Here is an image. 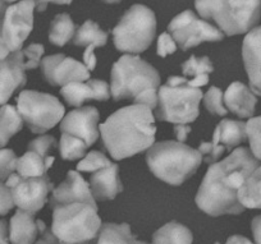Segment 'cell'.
Here are the masks:
<instances>
[{
    "instance_id": "obj_28",
    "label": "cell",
    "mask_w": 261,
    "mask_h": 244,
    "mask_svg": "<svg viewBox=\"0 0 261 244\" xmlns=\"http://www.w3.org/2000/svg\"><path fill=\"white\" fill-rule=\"evenodd\" d=\"M108 32L102 31L94 21H86L76 31L73 37V44L76 46L85 47H101L107 45Z\"/></svg>"
},
{
    "instance_id": "obj_20",
    "label": "cell",
    "mask_w": 261,
    "mask_h": 244,
    "mask_svg": "<svg viewBox=\"0 0 261 244\" xmlns=\"http://www.w3.org/2000/svg\"><path fill=\"white\" fill-rule=\"evenodd\" d=\"M46 225L42 220H35V213L18 208L9 224V240L12 244H34Z\"/></svg>"
},
{
    "instance_id": "obj_46",
    "label": "cell",
    "mask_w": 261,
    "mask_h": 244,
    "mask_svg": "<svg viewBox=\"0 0 261 244\" xmlns=\"http://www.w3.org/2000/svg\"><path fill=\"white\" fill-rule=\"evenodd\" d=\"M215 244H220V243H215ZM225 244H252L247 238L242 235H232L228 238L227 243Z\"/></svg>"
},
{
    "instance_id": "obj_12",
    "label": "cell",
    "mask_w": 261,
    "mask_h": 244,
    "mask_svg": "<svg viewBox=\"0 0 261 244\" xmlns=\"http://www.w3.org/2000/svg\"><path fill=\"white\" fill-rule=\"evenodd\" d=\"M6 184L11 188L14 205L34 213L44 207L47 196L54 189V184L47 175L24 178L19 174H12Z\"/></svg>"
},
{
    "instance_id": "obj_5",
    "label": "cell",
    "mask_w": 261,
    "mask_h": 244,
    "mask_svg": "<svg viewBox=\"0 0 261 244\" xmlns=\"http://www.w3.org/2000/svg\"><path fill=\"white\" fill-rule=\"evenodd\" d=\"M101 225L94 203L73 201L53 207L51 231L59 241L89 244L96 239Z\"/></svg>"
},
{
    "instance_id": "obj_9",
    "label": "cell",
    "mask_w": 261,
    "mask_h": 244,
    "mask_svg": "<svg viewBox=\"0 0 261 244\" xmlns=\"http://www.w3.org/2000/svg\"><path fill=\"white\" fill-rule=\"evenodd\" d=\"M17 110L32 133L41 134L60 122L65 109L55 96L37 91H22Z\"/></svg>"
},
{
    "instance_id": "obj_29",
    "label": "cell",
    "mask_w": 261,
    "mask_h": 244,
    "mask_svg": "<svg viewBox=\"0 0 261 244\" xmlns=\"http://www.w3.org/2000/svg\"><path fill=\"white\" fill-rule=\"evenodd\" d=\"M74 32H76V26L69 14H58L50 23L49 40L57 46H64L67 42L71 41Z\"/></svg>"
},
{
    "instance_id": "obj_8",
    "label": "cell",
    "mask_w": 261,
    "mask_h": 244,
    "mask_svg": "<svg viewBox=\"0 0 261 244\" xmlns=\"http://www.w3.org/2000/svg\"><path fill=\"white\" fill-rule=\"evenodd\" d=\"M155 34L156 18L154 12L141 4H135L123 14L113 30V40L119 51L139 54L151 45Z\"/></svg>"
},
{
    "instance_id": "obj_47",
    "label": "cell",
    "mask_w": 261,
    "mask_h": 244,
    "mask_svg": "<svg viewBox=\"0 0 261 244\" xmlns=\"http://www.w3.org/2000/svg\"><path fill=\"white\" fill-rule=\"evenodd\" d=\"M6 11H7V3L4 2V0H0V19H2V17L4 16Z\"/></svg>"
},
{
    "instance_id": "obj_17",
    "label": "cell",
    "mask_w": 261,
    "mask_h": 244,
    "mask_svg": "<svg viewBox=\"0 0 261 244\" xmlns=\"http://www.w3.org/2000/svg\"><path fill=\"white\" fill-rule=\"evenodd\" d=\"M60 94L64 100L72 106H81L87 100H97V101H107L110 97L109 85L101 79H87L80 82H71L65 85L60 90Z\"/></svg>"
},
{
    "instance_id": "obj_1",
    "label": "cell",
    "mask_w": 261,
    "mask_h": 244,
    "mask_svg": "<svg viewBox=\"0 0 261 244\" xmlns=\"http://www.w3.org/2000/svg\"><path fill=\"white\" fill-rule=\"evenodd\" d=\"M258 167V160L246 147L233 151L207 169L196 195V205L210 216L238 215L245 207L238 200V189Z\"/></svg>"
},
{
    "instance_id": "obj_2",
    "label": "cell",
    "mask_w": 261,
    "mask_h": 244,
    "mask_svg": "<svg viewBox=\"0 0 261 244\" xmlns=\"http://www.w3.org/2000/svg\"><path fill=\"white\" fill-rule=\"evenodd\" d=\"M151 110L146 105H129L100 124L102 142L114 160L130 157L154 145L156 125Z\"/></svg>"
},
{
    "instance_id": "obj_14",
    "label": "cell",
    "mask_w": 261,
    "mask_h": 244,
    "mask_svg": "<svg viewBox=\"0 0 261 244\" xmlns=\"http://www.w3.org/2000/svg\"><path fill=\"white\" fill-rule=\"evenodd\" d=\"M42 75L51 86H65L71 82L90 79V70L82 63L64 54H55L41 60Z\"/></svg>"
},
{
    "instance_id": "obj_31",
    "label": "cell",
    "mask_w": 261,
    "mask_h": 244,
    "mask_svg": "<svg viewBox=\"0 0 261 244\" xmlns=\"http://www.w3.org/2000/svg\"><path fill=\"white\" fill-rule=\"evenodd\" d=\"M182 72L183 74L188 75L193 79V78L209 75L210 73L214 72V67L207 57L196 58L192 55L187 62L182 64Z\"/></svg>"
},
{
    "instance_id": "obj_38",
    "label": "cell",
    "mask_w": 261,
    "mask_h": 244,
    "mask_svg": "<svg viewBox=\"0 0 261 244\" xmlns=\"http://www.w3.org/2000/svg\"><path fill=\"white\" fill-rule=\"evenodd\" d=\"M175 50H177V45H175L172 35L168 34V32L160 35L159 39H158V55L165 58L167 55L173 54Z\"/></svg>"
},
{
    "instance_id": "obj_11",
    "label": "cell",
    "mask_w": 261,
    "mask_h": 244,
    "mask_svg": "<svg viewBox=\"0 0 261 244\" xmlns=\"http://www.w3.org/2000/svg\"><path fill=\"white\" fill-rule=\"evenodd\" d=\"M168 31L182 50H188L205 41H220L224 34L213 24L199 19L192 11H185L172 19Z\"/></svg>"
},
{
    "instance_id": "obj_30",
    "label": "cell",
    "mask_w": 261,
    "mask_h": 244,
    "mask_svg": "<svg viewBox=\"0 0 261 244\" xmlns=\"http://www.w3.org/2000/svg\"><path fill=\"white\" fill-rule=\"evenodd\" d=\"M89 146L82 141L81 138L74 137L72 134H67V133H62L59 142V150L60 156L64 160H79V158L84 157L87 152Z\"/></svg>"
},
{
    "instance_id": "obj_26",
    "label": "cell",
    "mask_w": 261,
    "mask_h": 244,
    "mask_svg": "<svg viewBox=\"0 0 261 244\" xmlns=\"http://www.w3.org/2000/svg\"><path fill=\"white\" fill-rule=\"evenodd\" d=\"M238 200L245 208H260L261 210V167L258 165L250 175L242 187L238 189Z\"/></svg>"
},
{
    "instance_id": "obj_39",
    "label": "cell",
    "mask_w": 261,
    "mask_h": 244,
    "mask_svg": "<svg viewBox=\"0 0 261 244\" xmlns=\"http://www.w3.org/2000/svg\"><path fill=\"white\" fill-rule=\"evenodd\" d=\"M14 201L11 188L3 182H0V216L7 215L13 208Z\"/></svg>"
},
{
    "instance_id": "obj_16",
    "label": "cell",
    "mask_w": 261,
    "mask_h": 244,
    "mask_svg": "<svg viewBox=\"0 0 261 244\" xmlns=\"http://www.w3.org/2000/svg\"><path fill=\"white\" fill-rule=\"evenodd\" d=\"M24 70L27 69L22 50L0 59V105H6L12 95L26 85Z\"/></svg>"
},
{
    "instance_id": "obj_35",
    "label": "cell",
    "mask_w": 261,
    "mask_h": 244,
    "mask_svg": "<svg viewBox=\"0 0 261 244\" xmlns=\"http://www.w3.org/2000/svg\"><path fill=\"white\" fill-rule=\"evenodd\" d=\"M17 160L13 150H0V179L7 180L17 170Z\"/></svg>"
},
{
    "instance_id": "obj_7",
    "label": "cell",
    "mask_w": 261,
    "mask_h": 244,
    "mask_svg": "<svg viewBox=\"0 0 261 244\" xmlns=\"http://www.w3.org/2000/svg\"><path fill=\"white\" fill-rule=\"evenodd\" d=\"M201 90L192 87L186 78L169 77L158 90L156 118L174 125H188L200 114Z\"/></svg>"
},
{
    "instance_id": "obj_27",
    "label": "cell",
    "mask_w": 261,
    "mask_h": 244,
    "mask_svg": "<svg viewBox=\"0 0 261 244\" xmlns=\"http://www.w3.org/2000/svg\"><path fill=\"white\" fill-rule=\"evenodd\" d=\"M22 127L23 119L13 105L6 104L0 107V147H4Z\"/></svg>"
},
{
    "instance_id": "obj_41",
    "label": "cell",
    "mask_w": 261,
    "mask_h": 244,
    "mask_svg": "<svg viewBox=\"0 0 261 244\" xmlns=\"http://www.w3.org/2000/svg\"><path fill=\"white\" fill-rule=\"evenodd\" d=\"M94 50L95 47L89 46L86 47V51L84 52V62L89 70H94L96 68V57H95Z\"/></svg>"
},
{
    "instance_id": "obj_44",
    "label": "cell",
    "mask_w": 261,
    "mask_h": 244,
    "mask_svg": "<svg viewBox=\"0 0 261 244\" xmlns=\"http://www.w3.org/2000/svg\"><path fill=\"white\" fill-rule=\"evenodd\" d=\"M191 132L190 125H174V133L178 142H185L188 137V133Z\"/></svg>"
},
{
    "instance_id": "obj_22",
    "label": "cell",
    "mask_w": 261,
    "mask_h": 244,
    "mask_svg": "<svg viewBox=\"0 0 261 244\" xmlns=\"http://www.w3.org/2000/svg\"><path fill=\"white\" fill-rule=\"evenodd\" d=\"M224 102L228 109L241 118H250L255 113L256 99L252 90L241 82H233L224 94Z\"/></svg>"
},
{
    "instance_id": "obj_33",
    "label": "cell",
    "mask_w": 261,
    "mask_h": 244,
    "mask_svg": "<svg viewBox=\"0 0 261 244\" xmlns=\"http://www.w3.org/2000/svg\"><path fill=\"white\" fill-rule=\"evenodd\" d=\"M246 133L250 140L251 153L261 160V117L252 118L246 123Z\"/></svg>"
},
{
    "instance_id": "obj_45",
    "label": "cell",
    "mask_w": 261,
    "mask_h": 244,
    "mask_svg": "<svg viewBox=\"0 0 261 244\" xmlns=\"http://www.w3.org/2000/svg\"><path fill=\"white\" fill-rule=\"evenodd\" d=\"M9 229L8 223L6 220H0V244H11L9 243Z\"/></svg>"
},
{
    "instance_id": "obj_21",
    "label": "cell",
    "mask_w": 261,
    "mask_h": 244,
    "mask_svg": "<svg viewBox=\"0 0 261 244\" xmlns=\"http://www.w3.org/2000/svg\"><path fill=\"white\" fill-rule=\"evenodd\" d=\"M90 188L95 200H114L123 191L119 179V167L110 164L109 167L97 170L90 178Z\"/></svg>"
},
{
    "instance_id": "obj_34",
    "label": "cell",
    "mask_w": 261,
    "mask_h": 244,
    "mask_svg": "<svg viewBox=\"0 0 261 244\" xmlns=\"http://www.w3.org/2000/svg\"><path fill=\"white\" fill-rule=\"evenodd\" d=\"M204 104L212 114L220 117L227 114V109L223 106V92L218 87H210L204 96Z\"/></svg>"
},
{
    "instance_id": "obj_48",
    "label": "cell",
    "mask_w": 261,
    "mask_h": 244,
    "mask_svg": "<svg viewBox=\"0 0 261 244\" xmlns=\"http://www.w3.org/2000/svg\"><path fill=\"white\" fill-rule=\"evenodd\" d=\"M102 2H104V3H108V4H117V3H119L120 0H102Z\"/></svg>"
},
{
    "instance_id": "obj_4",
    "label": "cell",
    "mask_w": 261,
    "mask_h": 244,
    "mask_svg": "<svg viewBox=\"0 0 261 244\" xmlns=\"http://www.w3.org/2000/svg\"><path fill=\"white\" fill-rule=\"evenodd\" d=\"M146 162L152 174L170 185H180L190 179L202 162L199 150L183 142L164 141L147 150Z\"/></svg>"
},
{
    "instance_id": "obj_49",
    "label": "cell",
    "mask_w": 261,
    "mask_h": 244,
    "mask_svg": "<svg viewBox=\"0 0 261 244\" xmlns=\"http://www.w3.org/2000/svg\"><path fill=\"white\" fill-rule=\"evenodd\" d=\"M58 244H71V243H64V241H59Z\"/></svg>"
},
{
    "instance_id": "obj_18",
    "label": "cell",
    "mask_w": 261,
    "mask_h": 244,
    "mask_svg": "<svg viewBox=\"0 0 261 244\" xmlns=\"http://www.w3.org/2000/svg\"><path fill=\"white\" fill-rule=\"evenodd\" d=\"M73 201H84V202L96 205L91 188L89 187L84 178L77 172H68L67 178L59 187L54 188L50 197V207L63 205V203L73 202Z\"/></svg>"
},
{
    "instance_id": "obj_37",
    "label": "cell",
    "mask_w": 261,
    "mask_h": 244,
    "mask_svg": "<svg viewBox=\"0 0 261 244\" xmlns=\"http://www.w3.org/2000/svg\"><path fill=\"white\" fill-rule=\"evenodd\" d=\"M57 146V141L53 135H40V137L35 138L34 141L29 143L27 150H32L39 152L44 157H49V152L51 148Z\"/></svg>"
},
{
    "instance_id": "obj_3",
    "label": "cell",
    "mask_w": 261,
    "mask_h": 244,
    "mask_svg": "<svg viewBox=\"0 0 261 244\" xmlns=\"http://www.w3.org/2000/svg\"><path fill=\"white\" fill-rule=\"evenodd\" d=\"M160 75L154 67L134 55H123L112 68L110 94L114 100L132 99L135 104L158 106Z\"/></svg>"
},
{
    "instance_id": "obj_19",
    "label": "cell",
    "mask_w": 261,
    "mask_h": 244,
    "mask_svg": "<svg viewBox=\"0 0 261 244\" xmlns=\"http://www.w3.org/2000/svg\"><path fill=\"white\" fill-rule=\"evenodd\" d=\"M242 58L250 79V87L261 96V27L246 35L242 45Z\"/></svg>"
},
{
    "instance_id": "obj_40",
    "label": "cell",
    "mask_w": 261,
    "mask_h": 244,
    "mask_svg": "<svg viewBox=\"0 0 261 244\" xmlns=\"http://www.w3.org/2000/svg\"><path fill=\"white\" fill-rule=\"evenodd\" d=\"M4 2H6V3H13V2H18V0H4ZM34 2L39 12H44L49 3H54V4H71L72 3V0H34Z\"/></svg>"
},
{
    "instance_id": "obj_6",
    "label": "cell",
    "mask_w": 261,
    "mask_h": 244,
    "mask_svg": "<svg viewBox=\"0 0 261 244\" xmlns=\"http://www.w3.org/2000/svg\"><path fill=\"white\" fill-rule=\"evenodd\" d=\"M195 7L227 36L251 31L261 17V0H195Z\"/></svg>"
},
{
    "instance_id": "obj_32",
    "label": "cell",
    "mask_w": 261,
    "mask_h": 244,
    "mask_svg": "<svg viewBox=\"0 0 261 244\" xmlns=\"http://www.w3.org/2000/svg\"><path fill=\"white\" fill-rule=\"evenodd\" d=\"M112 164L109 158L99 151H91L85 156L84 160L80 161V164L77 165V170L80 172H89L95 173L97 170L107 168Z\"/></svg>"
},
{
    "instance_id": "obj_24",
    "label": "cell",
    "mask_w": 261,
    "mask_h": 244,
    "mask_svg": "<svg viewBox=\"0 0 261 244\" xmlns=\"http://www.w3.org/2000/svg\"><path fill=\"white\" fill-rule=\"evenodd\" d=\"M94 244H149L137 240L128 224L105 223L100 228Z\"/></svg>"
},
{
    "instance_id": "obj_15",
    "label": "cell",
    "mask_w": 261,
    "mask_h": 244,
    "mask_svg": "<svg viewBox=\"0 0 261 244\" xmlns=\"http://www.w3.org/2000/svg\"><path fill=\"white\" fill-rule=\"evenodd\" d=\"M99 112L94 106H85L73 110L60 123L62 133L81 138L87 146L94 145L99 138Z\"/></svg>"
},
{
    "instance_id": "obj_42",
    "label": "cell",
    "mask_w": 261,
    "mask_h": 244,
    "mask_svg": "<svg viewBox=\"0 0 261 244\" xmlns=\"http://www.w3.org/2000/svg\"><path fill=\"white\" fill-rule=\"evenodd\" d=\"M251 230H252L253 238L256 244H261V215L256 216L251 223Z\"/></svg>"
},
{
    "instance_id": "obj_36",
    "label": "cell",
    "mask_w": 261,
    "mask_h": 244,
    "mask_svg": "<svg viewBox=\"0 0 261 244\" xmlns=\"http://www.w3.org/2000/svg\"><path fill=\"white\" fill-rule=\"evenodd\" d=\"M22 51H23L26 69H36L41 64V57L45 51L41 44H31Z\"/></svg>"
},
{
    "instance_id": "obj_25",
    "label": "cell",
    "mask_w": 261,
    "mask_h": 244,
    "mask_svg": "<svg viewBox=\"0 0 261 244\" xmlns=\"http://www.w3.org/2000/svg\"><path fill=\"white\" fill-rule=\"evenodd\" d=\"M192 231L177 221L165 224L152 235V244H192Z\"/></svg>"
},
{
    "instance_id": "obj_43",
    "label": "cell",
    "mask_w": 261,
    "mask_h": 244,
    "mask_svg": "<svg viewBox=\"0 0 261 244\" xmlns=\"http://www.w3.org/2000/svg\"><path fill=\"white\" fill-rule=\"evenodd\" d=\"M58 243H59V239L53 234L51 230H49V229L46 228L44 233L41 234V238L34 244H58Z\"/></svg>"
},
{
    "instance_id": "obj_13",
    "label": "cell",
    "mask_w": 261,
    "mask_h": 244,
    "mask_svg": "<svg viewBox=\"0 0 261 244\" xmlns=\"http://www.w3.org/2000/svg\"><path fill=\"white\" fill-rule=\"evenodd\" d=\"M246 138V123L224 119L215 128L212 142L200 143L199 151L202 160L213 164L222 156V153L242 143Z\"/></svg>"
},
{
    "instance_id": "obj_23",
    "label": "cell",
    "mask_w": 261,
    "mask_h": 244,
    "mask_svg": "<svg viewBox=\"0 0 261 244\" xmlns=\"http://www.w3.org/2000/svg\"><path fill=\"white\" fill-rule=\"evenodd\" d=\"M54 161V156L44 157L36 151L27 150V152L17 160V172L24 178L42 177L46 175L47 170L51 168Z\"/></svg>"
},
{
    "instance_id": "obj_10",
    "label": "cell",
    "mask_w": 261,
    "mask_h": 244,
    "mask_svg": "<svg viewBox=\"0 0 261 244\" xmlns=\"http://www.w3.org/2000/svg\"><path fill=\"white\" fill-rule=\"evenodd\" d=\"M34 0H19L0 19V59L19 51L34 29Z\"/></svg>"
}]
</instances>
